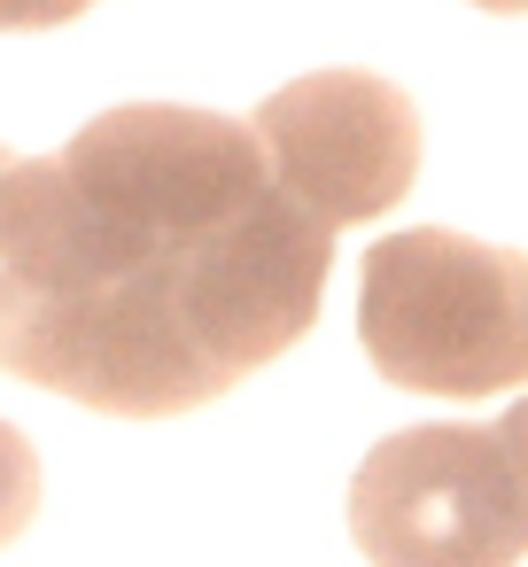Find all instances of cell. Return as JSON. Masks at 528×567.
Wrapping results in <instances>:
<instances>
[{
	"mask_svg": "<svg viewBox=\"0 0 528 567\" xmlns=\"http://www.w3.org/2000/svg\"><path fill=\"white\" fill-rule=\"evenodd\" d=\"M358 342L381 381L420 396H497L528 373V265L420 226L365 249Z\"/></svg>",
	"mask_w": 528,
	"mask_h": 567,
	"instance_id": "cell-1",
	"label": "cell"
},
{
	"mask_svg": "<svg viewBox=\"0 0 528 567\" xmlns=\"http://www.w3.org/2000/svg\"><path fill=\"white\" fill-rule=\"evenodd\" d=\"M528 412L497 427H404L381 435L350 482V536L373 567H513L528 551Z\"/></svg>",
	"mask_w": 528,
	"mask_h": 567,
	"instance_id": "cell-2",
	"label": "cell"
},
{
	"mask_svg": "<svg viewBox=\"0 0 528 567\" xmlns=\"http://www.w3.org/2000/svg\"><path fill=\"white\" fill-rule=\"evenodd\" d=\"M0 373L117 420H172L234 389L187 342L172 280H117L86 296H32L0 280Z\"/></svg>",
	"mask_w": 528,
	"mask_h": 567,
	"instance_id": "cell-3",
	"label": "cell"
},
{
	"mask_svg": "<svg viewBox=\"0 0 528 567\" xmlns=\"http://www.w3.org/2000/svg\"><path fill=\"white\" fill-rule=\"evenodd\" d=\"M327 265H334V234L311 210H296L280 187H265L241 218H226L179 257L172 303H179L187 342L226 381H249L257 365H272L280 350L311 334Z\"/></svg>",
	"mask_w": 528,
	"mask_h": 567,
	"instance_id": "cell-4",
	"label": "cell"
},
{
	"mask_svg": "<svg viewBox=\"0 0 528 567\" xmlns=\"http://www.w3.org/2000/svg\"><path fill=\"white\" fill-rule=\"evenodd\" d=\"M272 187L311 210L327 234L365 226L420 179V110L373 71H311L257 102L249 117Z\"/></svg>",
	"mask_w": 528,
	"mask_h": 567,
	"instance_id": "cell-5",
	"label": "cell"
},
{
	"mask_svg": "<svg viewBox=\"0 0 528 567\" xmlns=\"http://www.w3.org/2000/svg\"><path fill=\"white\" fill-rule=\"evenodd\" d=\"M40 513V451L24 427L0 420V544H17Z\"/></svg>",
	"mask_w": 528,
	"mask_h": 567,
	"instance_id": "cell-6",
	"label": "cell"
},
{
	"mask_svg": "<svg viewBox=\"0 0 528 567\" xmlns=\"http://www.w3.org/2000/svg\"><path fill=\"white\" fill-rule=\"evenodd\" d=\"M94 0H0V32H55L71 17H86Z\"/></svg>",
	"mask_w": 528,
	"mask_h": 567,
	"instance_id": "cell-7",
	"label": "cell"
},
{
	"mask_svg": "<svg viewBox=\"0 0 528 567\" xmlns=\"http://www.w3.org/2000/svg\"><path fill=\"white\" fill-rule=\"evenodd\" d=\"M482 9H497V17H513V9H520V0H482Z\"/></svg>",
	"mask_w": 528,
	"mask_h": 567,
	"instance_id": "cell-8",
	"label": "cell"
},
{
	"mask_svg": "<svg viewBox=\"0 0 528 567\" xmlns=\"http://www.w3.org/2000/svg\"><path fill=\"white\" fill-rule=\"evenodd\" d=\"M9 164H17V156H9V148H0V172H9Z\"/></svg>",
	"mask_w": 528,
	"mask_h": 567,
	"instance_id": "cell-9",
	"label": "cell"
}]
</instances>
